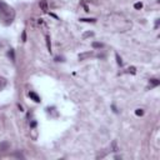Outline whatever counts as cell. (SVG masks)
Here are the masks:
<instances>
[{"mask_svg":"<svg viewBox=\"0 0 160 160\" xmlns=\"http://www.w3.org/2000/svg\"><path fill=\"white\" fill-rule=\"evenodd\" d=\"M14 19H15V10L10 5L0 0V20L2 21V24L10 25L14 21Z\"/></svg>","mask_w":160,"mask_h":160,"instance_id":"obj_1","label":"cell"},{"mask_svg":"<svg viewBox=\"0 0 160 160\" xmlns=\"http://www.w3.org/2000/svg\"><path fill=\"white\" fill-rule=\"evenodd\" d=\"M39 5H40V9L42 10V12H48L49 8H48V1L46 0H40Z\"/></svg>","mask_w":160,"mask_h":160,"instance_id":"obj_2","label":"cell"},{"mask_svg":"<svg viewBox=\"0 0 160 160\" xmlns=\"http://www.w3.org/2000/svg\"><path fill=\"white\" fill-rule=\"evenodd\" d=\"M29 96H30V99H32L35 102H40V96H39L36 92L30 91V92H29Z\"/></svg>","mask_w":160,"mask_h":160,"instance_id":"obj_3","label":"cell"},{"mask_svg":"<svg viewBox=\"0 0 160 160\" xmlns=\"http://www.w3.org/2000/svg\"><path fill=\"white\" fill-rule=\"evenodd\" d=\"M160 84V81L158 80V79H150V81H149V88H155V86H158Z\"/></svg>","mask_w":160,"mask_h":160,"instance_id":"obj_4","label":"cell"},{"mask_svg":"<svg viewBox=\"0 0 160 160\" xmlns=\"http://www.w3.org/2000/svg\"><path fill=\"white\" fill-rule=\"evenodd\" d=\"M5 86H6V79L4 76H0V91L4 90Z\"/></svg>","mask_w":160,"mask_h":160,"instance_id":"obj_5","label":"cell"},{"mask_svg":"<svg viewBox=\"0 0 160 160\" xmlns=\"http://www.w3.org/2000/svg\"><path fill=\"white\" fill-rule=\"evenodd\" d=\"M9 149V142H1L0 144V150L1 151H5V150H8Z\"/></svg>","mask_w":160,"mask_h":160,"instance_id":"obj_6","label":"cell"},{"mask_svg":"<svg viewBox=\"0 0 160 160\" xmlns=\"http://www.w3.org/2000/svg\"><path fill=\"white\" fill-rule=\"evenodd\" d=\"M8 55H9V58H10L12 61H15V55H14V50H12V49H10V50H9Z\"/></svg>","mask_w":160,"mask_h":160,"instance_id":"obj_7","label":"cell"},{"mask_svg":"<svg viewBox=\"0 0 160 160\" xmlns=\"http://www.w3.org/2000/svg\"><path fill=\"white\" fill-rule=\"evenodd\" d=\"M46 45H48V50L50 51L51 50V44H50V38L49 36H46Z\"/></svg>","mask_w":160,"mask_h":160,"instance_id":"obj_8","label":"cell"},{"mask_svg":"<svg viewBox=\"0 0 160 160\" xmlns=\"http://www.w3.org/2000/svg\"><path fill=\"white\" fill-rule=\"evenodd\" d=\"M92 48H102L101 42H92Z\"/></svg>","mask_w":160,"mask_h":160,"instance_id":"obj_9","label":"cell"},{"mask_svg":"<svg viewBox=\"0 0 160 160\" xmlns=\"http://www.w3.org/2000/svg\"><path fill=\"white\" fill-rule=\"evenodd\" d=\"M80 21H86V22H95V19H80Z\"/></svg>","mask_w":160,"mask_h":160,"instance_id":"obj_10","label":"cell"},{"mask_svg":"<svg viewBox=\"0 0 160 160\" xmlns=\"http://www.w3.org/2000/svg\"><path fill=\"white\" fill-rule=\"evenodd\" d=\"M115 56H116V60H118V64H119V65L121 66V65H122V61H121V58H120V56H119L118 54H116Z\"/></svg>","mask_w":160,"mask_h":160,"instance_id":"obj_11","label":"cell"},{"mask_svg":"<svg viewBox=\"0 0 160 160\" xmlns=\"http://www.w3.org/2000/svg\"><path fill=\"white\" fill-rule=\"evenodd\" d=\"M135 114H136V115H140V116H141V115L144 114V111H142V109H136Z\"/></svg>","mask_w":160,"mask_h":160,"instance_id":"obj_12","label":"cell"},{"mask_svg":"<svg viewBox=\"0 0 160 160\" xmlns=\"http://www.w3.org/2000/svg\"><path fill=\"white\" fill-rule=\"evenodd\" d=\"M134 8H135V9H141V8H142V4H141V2H136V4L134 5Z\"/></svg>","mask_w":160,"mask_h":160,"instance_id":"obj_13","label":"cell"},{"mask_svg":"<svg viewBox=\"0 0 160 160\" xmlns=\"http://www.w3.org/2000/svg\"><path fill=\"white\" fill-rule=\"evenodd\" d=\"M26 40V35H25V31L22 32V41H25Z\"/></svg>","mask_w":160,"mask_h":160,"instance_id":"obj_14","label":"cell"}]
</instances>
